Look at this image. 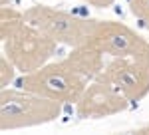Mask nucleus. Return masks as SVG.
I'll return each instance as SVG.
<instances>
[{
  "instance_id": "1",
  "label": "nucleus",
  "mask_w": 149,
  "mask_h": 135,
  "mask_svg": "<svg viewBox=\"0 0 149 135\" xmlns=\"http://www.w3.org/2000/svg\"><path fill=\"white\" fill-rule=\"evenodd\" d=\"M90 79L70 62L68 58L52 62L38 68L36 72L22 74L20 86L22 90L38 93L48 100H56L60 103H76L88 88Z\"/></svg>"
},
{
  "instance_id": "2",
  "label": "nucleus",
  "mask_w": 149,
  "mask_h": 135,
  "mask_svg": "<svg viewBox=\"0 0 149 135\" xmlns=\"http://www.w3.org/2000/svg\"><path fill=\"white\" fill-rule=\"evenodd\" d=\"M62 105L64 103L42 97L28 90L4 88L0 91V129L14 131L56 121L62 115Z\"/></svg>"
},
{
  "instance_id": "3",
  "label": "nucleus",
  "mask_w": 149,
  "mask_h": 135,
  "mask_svg": "<svg viewBox=\"0 0 149 135\" xmlns=\"http://www.w3.org/2000/svg\"><path fill=\"white\" fill-rule=\"evenodd\" d=\"M24 14H26L28 24L42 30L46 36L56 40L58 44H66L72 48L88 44L92 38L93 26H95L93 18H81L72 12L58 10L52 6H42V4L30 6Z\"/></svg>"
},
{
  "instance_id": "4",
  "label": "nucleus",
  "mask_w": 149,
  "mask_h": 135,
  "mask_svg": "<svg viewBox=\"0 0 149 135\" xmlns=\"http://www.w3.org/2000/svg\"><path fill=\"white\" fill-rule=\"evenodd\" d=\"M2 44H4V54L10 58L16 70L22 74H30L36 72L38 68L46 66L58 48L56 40H52L50 36H46L42 30H38L28 22Z\"/></svg>"
},
{
  "instance_id": "5",
  "label": "nucleus",
  "mask_w": 149,
  "mask_h": 135,
  "mask_svg": "<svg viewBox=\"0 0 149 135\" xmlns=\"http://www.w3.org/2000/svg\"><path fill=\"white\" fill-rule=\"evenodd\" d=\"M88 44H93L111 58H133L149 64V42L123 22L95 20Z\"/></svg>"
},
{
  "instance_id": "6",
  "label": "nucleus",
  "mask_w": 149,
  "mask_h": 135,
  "mask_svg": "<svg viewBox=\"0 0 149 135\" xmlns=\"http://www.w3.org/2000/svg\"><path fill=\"white\" fill-rule=\"evenodd\" d=\"M129 100L117 91L105 78L97 76L88 84L81 97L76 101V111L81 119H102L125 111Z\"/></svg>"
},
{
  "instance_id": "7",
  "label": "nucleus",
  "mask_w": 149,
  "mask_h": 135,
  "mask_svg": "<svg viewBox=\"0 0 149 135\" xmlns=\"http://www.w3.org/2000/svg\"><path fill=\"white\" fill-rule=\"evenodd\" d=\"M117 91L125 95L129 103L141 101L149 93V64L133 58H113L100 74Z\"/></svg>"
},
{
  "instance_id": "8",
  "label": "nucleus",
  "mask_w": 149,
  "mask_h": 135,
  "mask_svg": "<svg viewBox=\"0 0 149 135\" xmlns=\"http://www.w3.org/2000/svg\"><path fill=\"white\" fill-rule=\"evenodd\" d=\"M76 66V70H80L86 78L90 79H95L100 74L103 72V52L100 48H95L93 44H81V46H76L72 48L68 56H66Z\"/></svg>"
},
{
  "instance_id": "9",
  "label": "nucleus",
  "mask_w": 149,
  "mask_h": 135,
  "mask_svg": "<svg viewBox=\"0 0 149 135\" xmlns=\"http://www.w3.org/2000/svg\"><path fill=\"white\" fill-rule=\"evenodd\" d=\"M24 24H26L24 12L16 10L12 6H6V4L0 6V40L2 42H6L10 36H14Z\"/></svg>"
},
{
  "instance_id": "10",
  "label": "nucleus",
  "mask_w": 149,
  "mask_h": 135,
  "mask_svg": "<svg viewBox=\"0 0 149 135\" xmlns=\"http://www.w3.org/2000/svg\"><path fill=\"white\" fill-rule=\"evenodd\" d=\"M127 6L139 24L149 30V0H127Z\"/></svg>"
},
{
  "instance_id": "11",
  "label": "nucleus",
  "mask_w": 149,
  "mask_h": 135,
  "mask_svg": "<svg viewBox=\"0 0 149 135\" xmlns=\"http://www.w3.org/2000/svg\"><path fill=\"white\" fill-rule=\"evenodd\" d=\"M16 66L10 62V58L6 56V54H2L0 56V86H2V90L4 88H8L12 81H14V76H16Z\"/></svg>"
},
{
  "instance_id": "12",
  "label": "nucleus",
  "mask_w": 149,
  "mask_h": 135,
  "mask_svg": "<svg viewBox=\"0 0 149 135\" xmlns=\"http://www.w3.org/2000/svg\"><path fill=\"white\" fill-rule=\"evenodd\" d=\"M84 2H88L90 6L93 8H107V6H111L115 0H84Z\"/></svg>"
},
{
  "instance_id": "13",
  "label": "nucleus",
  "mask_w": 149,
  "mask_h": 135,
  "mask_svg": "<svg viewBox=\"0 0 149 135\" xmlns=\"http://www.w3.org/2000/svg\"><path fill=\"white\" fill-rule=\"evenodd\" d=\"M133 133H139V135H149V125H143V127H139V129H135Z\"/></svg>"
},
{
  "instance_id": "14",
  "label": "nucleus",
  "mask_w": 149,
  "mask_h": 135,
  "mask_svg": "<svg viewBox=\"0 0 149 135\" xmlns=\"http://www.w3.org/2000/svg\"><path fill=\"white\" fill-rule=\"evenodd\" d=\"M2 4H6V0H2Z\"/></svg>"
}]
</instances>
